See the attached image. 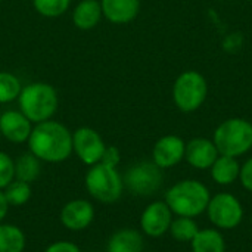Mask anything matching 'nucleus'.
Masks as SVG:
<instances>
[{
  "instance_id": "17",
  "label": "nucleus",
  "mask_w": 252,
  "mask_h": 252,
  "mask_svg": "<svg viewBox=\"0 0 252 252\" xmlns=\"http://www.w3.org/2000/svg\"><path fill=\"white\" fill-rule=\"evenodd\" d=\"M143 236L134 229H121L111 235L106 252H143Z\"/></svg>"
},
{
  "instance_id": "1",
  "label": "nucleus",
  "mask_w": 252,
  "mask_h": 252,
  "mask_svg": "<svg viewBox=\"0 0 252 252\" xmlns=\"http://www.w3.org/2000/svg\"><path fill=\"white\" fill-rule=\"evenodd\" d=\"M27 143L34 157L49 164L63 162L72 154V133L55 120L34 124Z\"/></svg>"
},
{
  "instance_id": "32",
  "label": "nucleus",
  "mask_w": 252,
  "mask_h": 252,
  "mask_svg": "<svg viewBox=\"0 0 252 252\" xmlns=\"http://www.w3.org/2000/svg\"><path fill=\"white\" fill-rule=\"evenodd\" d=\"M219 1H221V0H219Z\"/></svg>"
},
{
  "instance_id": "7",
  "label": "nucleus",
  "mask_w": 252,
  "mask_h": 252,
  "mask_svg": "<svg viewBox=\"0 0 252 252\" xmlns=\"http://www.w3.org/2000/svg\"><path fill=\"white\" fill-rule=\"evenodd\" d=\"M162 171L154 161H142L131 165L124 177V188L136 196H152L162 185Z\"/></svg>"
},
{
  "instance_id": "29",
  "label": "nucleus",
  "mask_w": 252,
  "mask_h": 252,
  "mask_svg": "<svg viewBox=\"0 0 252 252\" xmlns=\"http://www.w3.org/2000/svg\"><path fill=\"white\" fill-rule=\"evenodd\" d=\"M242 186L252 192V158H250L242 167H241V174H239Z\"/></svg>"
},
{
  "instance_id": "33",
  "label": "nucleus",
  "mask_w": 252,
  "mask_h": 252,
  "mask_svg": "<svg viewBox=\"0 0 252 252\" xmlns=\"http://www.w3.org/2000/svg\"><path fill=\"white\" fill-rule=\"evenodd\" d=\"M151 252H154V251H151Z\"/></svg>"
},
{
  "instance_id": "13",
  "label": "nucleus",
  "mask_w": 252,
  "mask_h": 252,
  "mask_svg": "<svg viewBox=\"0 0 252 252\" xmlns=\"http://www.w3.org/2000/svg\"><path fill=\"white\" fill-rule=\"evenodd\" d=\"M32 127L34 124L21 111L9 109L0 115V133L10 143L21 145L28 142Z\"/></svg>"
},
{
  "instance_id": "14",
  "label": "nucleus",
  "mask_w": 252,
  "mask_h": 252,
  "mask_svg": "<svg viewBox=\"0 0 252 252\" xmlns=\"http://www.w3.org/2000/svg\"><path fill=\"white\" fill-rule=\"evenodd\" d=\"M219 151L213 140L205 137H195L186 143L185 159L189 165L198 170L211 168L214 161L219 158Z\"/></svg>"
},
{
  "instance_id": "2",
  "label": "nucleus",
  "mask_w": 252,
  "mask_h": 252,
  "mask_svg": "<svg viewBox=\"0 0 252 252\" xmlns=\"http://www.w3.org/2000/svg\"><path fill=\"white\" fill-rule=\"evenodd\" d=\"M18 103L19 111L32 124H38L52 120V117L56 114L59 106V96L52 84L44 81H35L22 86Z\"/></svg>"
},
{
  "instance_id": "23",
  "label": "nucleus",
  "mask_w": 252,
  "mask_h": 252,
  "mask_svg": "<svg viewBox=\"0 0 252 252\" xmlns=\"http://www.w3.org/2000/svg\"><path fill=\"white\" fill-rule=\"evenodd\" d=\"M21 90L22 84L15 74L9 71H0V103L18 100Z\"/></svg>"
},
{
  "instance_id": "21",
  "label": "nucleus",
  "mask_w": 252,
  "mask_h": 252,
  "mask_svg": "<svg viewBox=\"0 0 252 252\" xmlns=\"http://www.w3.org/2000/svg\"><path fill=\"white\" fill-rule=\"evenodd\" d=\"M40 162L41 161L37 157H34L31 152L22 154L15 159V179L31 185L40 176L41 171Z\"/></svg>"
},
{
  "instance_id": "24",
  "label": "nucleus",
  "mask_w": 252,
  "mask_h": 252,
  "mask_svg": "<svg viewBox=\"0 0 252 252\" xmlns=\"http://www.w3.org/2000/svg\"><path fill=\"white\" fill-rule=\"evenodd\" d=\"M171 236L179 242H190L199 232L198 224L190 217H177L171 221L170 230Z\"/></svg>"
},
{
  "instance_id": "12",
  "label": "nucleus",
  "mask_w": 252,
  "mask_h": 252,
  "mask_svg": "<svg viewBox=\"0 0 252 252\" xmlns=\"http://www.w3.org/2000/svg\"><path fill=\"white\" fill-rule=\"evenodd\" d=\"M186 143L176 134H167L157 140L152 149V161L161 168H171L183 161Z\"/></svg>"
},
{
  "instance_id": "28",
  "label": "nucleus",
  "mask_w": 252,
  "mask_h": 252,
  "mask_svg": "<svg viewBox=\"0 0 252 252\" xmlns=\"http://www.w3.org/2000/svg\"><path fill=\"white\" fill-rule=\"evenodd\" d=\"M120 159H121V155H120L118 148H115V146H106L100 162H103L106 165H111V167H117L120 164Z\"/></svg>"
},
{
  "instance_id": "34",
  "label": "nucleus",
  "mask_w": 252,
  "mask_h": 252,
  "mask_svg": "<svg viewBox=\"0 0 252 252\" xmlns=\"http://www.w3.org/2000/svg\"><path fill=\"white\" fill-rule=\"evenodd\" d=\"M0 1H1V0H0Z\"/></svg>"
},
{
  "instance_id": "26",
  "label": "nucleus",
  "mask_w": 252,
  "mask_h": 252,
  "mask_svg": "<svg viewBox=\"0 0 252 252\" xmlns=\"http://www.w3.org/2000/svg\"><path fill=\"white\" fill-rule=\"evenodd\" d=\"M15 180V159L3 151H0V190Z\"/></svg>"
},
{
  "instance_id": "6",
  "label": "nucleus",
  "mask_w": 252,
  "mask_h": 252,
  "mask_svg": "<svg viewBox=\"0 0 252 252\" xmlns=\"http://www.w3.org/2000/svg\"><path fill=\"white\" fill-rule=\"evenodd\" d=\"M171 94L179 111L186 114L195 112L207 100L208 83L201 72L189 69L176 78Z\"/></svg>"
},
{
  "instance_id": "20",
  "label": "nucleus",
  "mask_w": 252,
  "mask_h": 252,
  "mask_svg": "<svg viewBox=\"0 0 252 252\" xmlns=\"http://www.w3.org/2000/svg\"><path fill=\"white\" fill-rule=\"evenodd\" d=\"M25 245L27 238L21 227L0 223V252H24Z\"/></svg>"
},
{
  "instance_id": "5",
  "label": "nucleus",
  "mask_w": 252,
  "mask_h": 252,
  "mask_svg": "<svg viewBox=\"0 0 252 252\" xmlns=\"http://www.w3.org/2000/svg\"><path fill=\"white\" fill-rule=\"evenodd\" d=\"M84 185L89 195L102 204L117 202L124 190L123 176L118 173L117 167L103 162L90 165L84 177Z\"/></svg>"
},
{
  "instance_id": "22",
  "label": "nucleus",
  "mask_w": 252,
  "mask_h": 252,
  "mask_svg": "<svg viewBox=\"0 0 252 252\" xmlns=\"http://www.w3.org/2000/svg\"><path fill=\"white\" fill-rule=\"evenodd\" d=\"M3 193L6 196L9 207H22L30 201L31 195H32V189H31L30 183L15 179L12 183H9L3 189Z\"/></svg>"
},
{
  "instance_id": "31",
  "label": "nucleus",
  "mask_w": 252,
  "mask_h": 252,
  "mask_svg": "<svg viewBox=\"0 0 252 252\" xmlns=\"http://www.w3.org/2000/svg\"><path fill=\"white\" fill-rule=\"evenodd\" d=\"M248 1H252V0H248Z\"/></svg>"
},
{
  "instance_id": "16",
  "label": "nucleus",
  "mask_w": 252,
  "mask_h": 252,
  "mask_svg": "<svg viewBox=\"0 0 252 252\" xmlns=\"http://www.w3.org/2000/svg\"><path fill=\"white\" fill-rule=\"evenodd\" d=\"M102 16L100 0H81L72 10V22L83 31L97 27Z\"/></svg>"
},
{
  "instance_id": "3",
  "label": "nucleus",
  "mask_w": 252,
  "mask_h": 252,
  "mask_svg": "<svg viewBox=\"0 0 252 252\" xmlns=\"http://www.w3.org/2000/svg\"><path fill=\"white\" fill-rule=\"evenodd\" d=\"M210 190L198 180H182L173 185L165 193V204L179 217H196L207 211Z\"/></svg>"
},
{
  "instance_id": "11",
  "label": "nucleus",
  "mask_w": 252,
  "mask_h": 252,
  "mask_svg": "<svg viewBox=\"0 0 252 252\" xmlns=\"http://www.w3.org/2000/svg\"><path fill=\"white\" fill-rule=\"evenodd\" d=\"M59 220L71 232L86 230L94 220V207L87 199H72L62 207Z\"/></svg>"
},
{
  "instance_id": "4",
  "label": "nucleus",
  "mask_w": 252,
  "mask_h": 252,
  "mask_svg": "<svg viewBox=\"0 0 252 252\" xmlns=\"http://www.w3.org/2000/svg\"><path fill=\"white\" fill-rule=\"evenodd\" d=\"M213 142L220 155L238 158L252 149V124L244 118H229L216 128Z\"/></svg>"
},
{
  "instance_id": "25",
  "label": "nucleus",
  "mask_w": 252,
  "mask_h": 252,
  "mask_svg": "<svg viewBox=\"0 0 252 252\" xmlns=\"http://www.w3.org/2000/svg\"><path fill=\"white\" fill-rule=\"evenodd\" d=\"M71 0H32L35 12L44 18H58L68 12Z\"/></svg>"
},
{
  "instance_id": "19",
  "label": "nucleus",
  "mask_w": 252,
  "mask_h": 252,
  "mask_svg": "<svg viewBox=\"0 0 252 252\" xmlns=\"http://www.w3.org/2000/svg\"><path fill=\"white\" fill-rule=\"evenodd\" d=\"M193 252H226L223 235L216 229H202L190 241Z\"/></svg>"
},
{
  "instance_id": "10",
  "label": "nucleus",
  "mask_w": 252,
  "mask_h": 252,
  "mask_svg": "<svg viewBox=\"0 0 252 252\" xmlns=\"http://www.w3.org/2000/svg\"><path fill=\"white\" fill-rule=\"evenodd\" d=\"M173 213L165 201H155L149 204L140 217L142 232L151 238H159L170 230Z\"/></svg>"
},
{
  "instance_id": "8",
  "label": "nucleus",
  "mask_w": 252,
  "mask_h": 252,
  "mask_svg": "<svg viewBox=\"0 0 252 252\" xmlns=\"http://www.w3.org/2000/svg\"><path fill=\"white\" fill-rule=\"evenodd\" d=\"M210 221L223 230L235 229L244 219V208L239 199L227 192L217 193L213 196L207 207Z\"/></svg>"
},
{
  "instance_id": "30",
  "label": "nucleus",
  "mask_w": 252,
  "mask_h": 252,
  "mask_svg": "<svg viewBox=\"0 0 252 252\" xmlns=\"http://www.w3.org/2000/svg\"><path fill=\"white\" fill-rule=\"evenodd\" d=\"M9 208L10 207H9V204L6 201L4 193H3V190H0V223L4 221V219H6L7 213H9Z\"/></svg>"
},
{
  "instance_id": "18",
  "label": "nucleus",
  "mask_w": 252,
  "mask_h": 252,
  "mask_svg": "<svg viewBox=\"0 0 252 252\" xmlns=\"http://www.w3.org/2000/svg\"><path fill=\"white\" fill-rule=\"evenodd\" d=\"M241 164L236 158L227 155H219V158L211 165V177L216 183L221 186L232 185L239 179Z\"/></svg>"
},
{
  "instance_id": "27",
  "label": "nucleus",
  "mask_w": 252,
  "mask_h": 252,
  "mask_svg": "<svg viewBox=\"0 0 252 252\" xmlns=\"http://www.w3.org/2000/svg\"><path fill=\"white\" fill-rule=\"evenodd\" d=\"M44 252H81V250L69 241H56L50 244Z\"/></svg>"
},
{
  "instance_id": "9",
  "label": "nucleus",
  "mask_w": 252,
  "mask_h": 252,
  "mask_svg": "<svg viewBox=\"0 0 252 252\" xmlns=\"http://www.w3.org/2000/svg\"><path fill=\"white\" fill-rule=\"evenodd\" d=\"M106 145L102 136L92 127H80L72 133V154L86 165L100 162Z\"/></svg>"
},
{
  "instance_id": "15",
  "label": "nucleus",
  "mask_w": 252,
  "mask_h": 252,
  "mask_svg": "<svg viewBox=\"0 0 252 252\" xmlns=\"http://www.w3.org/2000/svg\"><path fill=\"white\" fill-rule=\"evenodd\" d=\"M102 15L109 22L123 25L137 18L140 0H100Z\"/></svg>"
}]
</instances>
